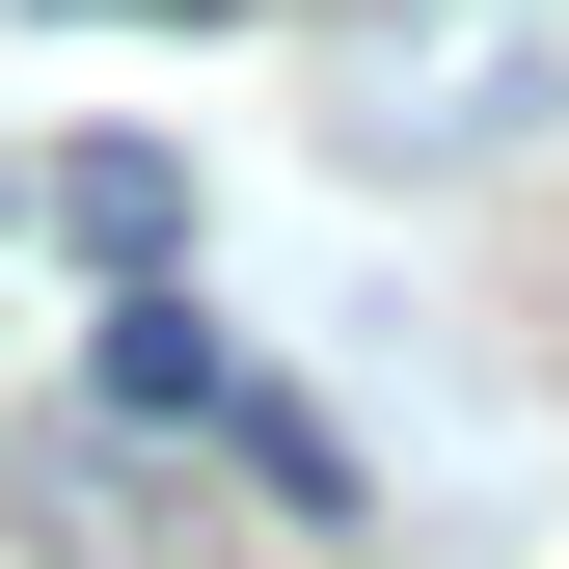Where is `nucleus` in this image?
<instances>
[{"instance_id": "nucleus-3", "label": "nucleus", "mask_w": 569, "mask_h": 569, "mask_svg": "<svg viewBox=\"0 0 569 569\" xmlns=\"http://www.w3.org/2000/svg\"><path fill=\"white\" fill-rule=\"evenodd\" d=\"M54 218H82L109 271H163V218H190V190H163V163H136V136H82V163H54Z\"/></svg>"}, {"instance_id": "nucleus-1", "label": "nucleus", "mask_w": 569, "mask_h": 569, "mask_svg": "<svg viewBox=\"0 0 569 569\" xmlns=\"http://www.w3.org/2000/svg\"><path fill=\"white\" fill-rule=\"evenodd\" d=\"M326 136L352 163H516V136H569V0H380L326 54Z\"/></svg>"}, {"instance_id": "nucleus-2", "label": "nucleus", "mask_w": 569, "mask_h": 569, "mask_svg": "<svg viewBox=\"0 0 569 569\" xmlns=\"http://www.w3.org/2000/svg\"><path fill=\"white\" fill-rule=\"evenodd\" d=\"M218 380H244V352L190 326V271H109V407H218Z\"/></svg>"}]
</instances>
